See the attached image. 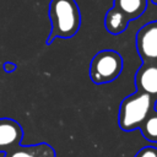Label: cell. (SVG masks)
Listing matches in <instances>:
<instances>
[{
    "instance_id": "cell-1",
    "label": "cell",
    "mask_w": 157,
    "mask_h": 157,
    "mask_svg": "<svg viewBox=\"0 0 157 157\" xmlns=\"http://www.w3.org/2000/svg\"><path fill=\"white\" fill-rule=\"evenodd\" d=\"M50 33L47 44H52L56 38L74 37L81 26V12L75 0H50L49 2Z\"/></svg>"
},
{
    "instance_id": "cell-2",
    "label": "cell",
    "mask_w": 157,
    "mask_h": 157,
    "mask_svg": "<svg viewBox=\"0 0 157 157\" xmlns=\"http://www.w3.org/2000/svg\"><path fill=\"white\" fill-rule=\"evenodd\" d=\"M157 101L150 94L136 91L125 97L119 105V126L124 131H132L139 129L144 120L155 110Z\"/></svg>"
},
{
    "instance_id": "cell-3",
    "label": "cell",
    "mask_w": 157,
    "mask_h": 157,
    "mask_svg": "<svg viewBox=\"0 0 157 157\" xmlns=\"http://www.w3.org/2000/svg\"><path fill=\"white\" fill-rule=\"evenodd\" d=\"M147 5L148 0H114L104 17L105 29L114 36L125 32L132 21L146 12Z\"/></svg>"
},
{
    "instance_id": "cell-4",
    "label": "cell",
    "mask_w": 157,
    "mask_h": 157,
    "mask_svg": "<svg viewBox=\"0 0 157 157\" xmlns=\"http://www.w3.org/2000/svg\"><path fill=\"white\" fill-rule=\"evenodd\" d=\"M124 69V60L120 53L113 49L99 50L90 63V78L96 85L115 81Z\"/></svg>"
},
{
    "instance_id": "cell-5",
    "label": "cell",
    "mask_w": 157,
    "mask_h": 157,
    "mask_svg": "<svg viewBox=\"0 0 157 157\" xmlns=\"http://www.w3.org/2000/svg\"><path fill=\"white\" fill-rule=\"evenodd\" d=\"M136 50L142 63H157V20L140 27L136 33Z\"/></svg>"
},
{
    "instance_id": "cell-6",
    "label": "cell",
    "mask_w": 157,
    "mask_h": 157,
    "mask_svg": "<svg viewBox=\"0 0 157 157\" xmlns=\"http://www.w3.org/2000/svg\"><path fill=\"white\" fill-rule=\"evenodd\" d=\"M135 86L157 101V63H142L135 74Z\"/></svg>"
},
{
    "instance_id": "cell-7",
    "label": "cell",
    "mask_w": 157,
    "mask_h": 157,
    "mask_svg": "<svg viewBox=\"0 0 157 157\" xmlns=\"http://www.w3.org/2000/svg\"><path fill=\"white\" fill-rule=\"evenodd\" d=\"M22 135V128L16 120L9 118L0 119V150L9 151L20 146Z\"/></svg>"
},
{
    "instance_id": "cell-8",
    "label": "cell",
    "mask_w": 157,
    "mask_h": 157,
    "mask_svg": "<svg viewBox=\"0 0 157 157\" xmlns=\"http://www.w3.org/2000/svg\"><path fill=\"white\" fill-rule=\"evenodd\" d=\"M4 157H55V151L48 144H38L32 146H17L5 151Z\"/></svg>"
},
{
    "instance_id": "cell-9",
    "label": "cell",
    "mask_w": 157,
    "mask_h": 157,
    "mask_svg": "<svg viewBox=\"0 0 157 157\" xmlns=\"http://www.w3.org/2000/svg\"><path fill=\"white\" fill-rule=\"evenodd\" d=\"M142 136L150 142H157V110H152L151 114L140 125Z\"/></svg>"
},
{
    "instance_id": "cell-10",
    "label": "cell",
    "mask_w": 157,
    "mask_h": 157,
    "mask_svg": "<svg viewBox=\"0 0 157 157\" xmlns=\"http://www.w3.org/2000/svg\"><path fill=\"white\" fill-rule=\"evenodd\" d=\"M135 157H157V148L153 146H146L141 148Z\"/></svg>"
},
{
    "instance_id": "cell-11",
    "label": "cell",
    "mask_w": 157,
    "mask_h": 157,
    "mask_svg": "<svg viewBox=\"0 0 157 157\" xmlns=\"http://www.w3.org/2000/svg\"><path fill=\"white\" fill-rule=\"evenodd\" d=\"M2 69H4L5 72H9L10 74V72H13L17 69V65L15 63H12V61H5L4 65H2Z\"/></svg>"
},
{
    "instance_id": "cell-12",
    "label": "cell",
    "mask_w": 157,
    "mask_h": 157,
    "mask_svg": "<svg viewBox=\"0 0 157 157\" xmlns=\"http://www.w3.org/2000/svg\"><path fill=\"white\" fill-rule=\"evenodd\" d=\"M150 1H151L153 5H157V0H150Z\"/></svg>"
}]
</instances>
